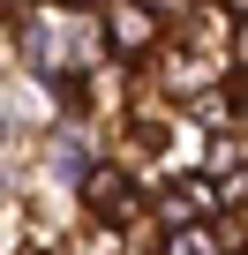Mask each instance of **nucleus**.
I'll return each instance as SVG.
<instances>
[{
  "label": "nucleus",
  "instance_id": "nucleus-1",
  "mask_svg": "<svg viewBox=\"0 0 248 255\" xmlns=\"http://www.w3.org/2000/svg\"><path fill=\"white\" fill-rule=\"evenodd\" d=\"M105 38H113V53H143L151 45V15L136 8V0H113L105 8Z\"/></svg>",
  "mask_w": 248,
  "mask_h": 255
},
{
  "label": "nucleus",
  "instance_id": "nucleus-2",
  "mask_svg": "<svg viewBox=\"0 0 248 255\" xmlns=\"http://www.w3.org/2000/svg\"><path fill=\"white\" fill-rule=\"evenodd\" d=\"M83 195H90V210H98L105 225H120V218L136 210V188L120 180V173H90V188H83Z\"/></svg>",
  "mask_w": 248,
  "mask_h": 255
},
{
  "label": "nucleus",
  "instance_id": "nucleus-3",
  "mask_svg": "<svg viewBox=\"0 0 248 255\" xmlns=\"http://www.w3.org/2000/svg\"><path fill=\"white\" fill-rule=\"evenodd\" d=\"M173 255H211V233H196V225H188V233L173 240Z\"/></svg>",
  "mask_w": 248,
  "mask_h": 255
}]
</instances>
